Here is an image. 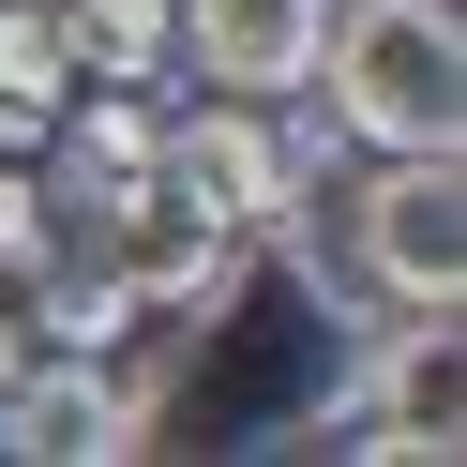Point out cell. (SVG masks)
<instances>
[{
    "label": "cell",
    "instance_id": "cell-1",
    "mask_svg": "<svg viewBox=\"0 0 467 467\" xmlns=\"http://www.w3.org/2000/svg\"><path fill=\"white\" fill-rule=\"evenodd\" d=\"M317 76H332V121L377 136V151H452L467 136V16L452 0H362V16H332Z\"/></svg>",
    "mask_w": 467,
    "mask_h": 467
},
{
    "label": "cell",
    "instance_id": "cell-2",
    "mask_svg": "<svg viewBox=\"0 0 467 467\" xmlns=\"http://www.w3.org/2000/svg\"><path fill=\"white\" fill-rule=\"evenodd\" d=\"M362 272H377L392 317H452L467 302V182H452V151H392L362 182Z\"/></svg>",
    "mask_w": 467,
    "mask_h": 467
},
{
    "label": "cell",
    "instance_id": "cell-3",
    "mask_svg": "<svg viewBox=\"0 0 467 467\" xmlns=\"http://www.w3.org/2000/svg\"><path fill=\"white\" fill-rule=\"evenodd\" d=\"M332 452H392V467H452L467 452V347H452V317H407L392 332V362L332 407Z\"/></svg>",
    "mask_w": 467,
    "mask_h": 467
},
{
    "label": "cell",
    "instance_id": "cell-4",
    "mask_svg": "<svg viewBox=\"0 0 467 467\" xmlns=\"http://www.w3.org/2000/svg\"><path fill=\"white\" fill-rule=\"evenodd\" d=\"M166 182H182L212 226H242V242H256V226H286V196H302V182H286V136L256 121L242 91L196 106V121H166Z\"/></svg>",
    "mask_w": 467,
    "mask_h": 467
},
{
    "label": "cell",
    "instance_id": "cell-5",
    "mask_svg": "<svg viewBox=\"0 0 467 467\" xmlns=\"http://www.w3.org/2000/svg\"><path fill=\"white\" fill-rule=\"evenodd\" d=\"M317 31H332V0H182V46H196V76H226L242 106H286V91H317Z\"/></svg>",
    "mask_w": 467,
    "mask_h": 467
},
{
    "label": "cell",
    "instance_id": "cell-6",
    "mask_svg": "<svg viewBox=\"0 0 467 467\" xmlns=\"http://www.w3.org/2000/svg\"><path fill=\"white\" fill-rule=\"evenodd\" d=\"M61 76H76L61 0H0V151H31V136L61 121Z\"/></svg>",
    "mask_w": 467,
    "mask_h": 467
},
{
    "label": "cell",
    "instance_id": "cell-7",
    "mask_svg": "<svg viewBox=\"0 0 467 467\" xmlns=\"http://www.w3.org/2000/svg\"><path fill=\"white\" fill-rule=\"evenodd\" d=\"M61 46L76 76H121V91H151L166 46H182V0H61Z\"/></svg>",
    "mask_w": 467,
    "mask_h": 467
},
{
    "label": "cell",
    "instance_id": "cell-8",
    "mask_svg": "<svg viewBox=\"0 0 467 467\" xmlns=\"http://www.w3.org/2000/svg\"><path fill=\"white\" fill-rule=\"evenodd\" d=\"M46 256H61V212H46V182H31V166L0 151V286H31Z\"/></svg>",
    "mask_w": 467,
    "mask_h": 467
},
{
    "label": "cell",
    "instance_id": "cell-9",
    "mask_svg": "<svg viewBox=\"0 0 467 467\" xmlns=\"http://www.w3.org/2000/svg\"><path fill=\"white\" fill-rule=\"evenodd\" d=\"M0 362H16V286H0Z\"/></svg>",
    "mask_w": 467,
    "mask_h": 467
}]
</instances>
